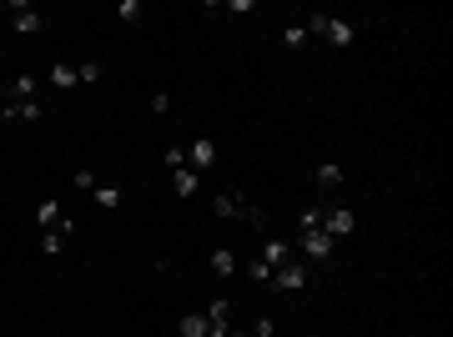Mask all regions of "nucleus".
<instances>
[{
    "instance_id": "obj_1",
    "label": "nucleus",
    "mask_w": 453,
    "mask_h": 337,
    "mask_svg": "<svg viewBox=\"0 0 453 337\" xmlns=\"http://www.w3.org/2000/svg\"><path fill=\"white\" fill-rule=\"evenodd\" d=\"M272 287H277V292H302V287H307V267H302L298 257L282 262V267L272 272Z\"/></svg>"
},
{
    "instance_id": "obj_2",
    "label": "nucleus",
    "mask_w": 453,
    "mask_h": 337,
    "mask_svg": "<svg viewBox=\"0 0 453 337\" xmlns=\"http://www.w3.org/2000/svg\"><path fill=\"white\" fill-rule=\"evenodd\" d=\"M187 166H192L197 177L212 172V166H217V141H212V136H197V141L187 146Z\"/></svg>"
},
{
    "instance_id": "obj_3",
    "label": "nucleus",
    "mask_w": 453,
    "mask_h": 337,
    "mask_svg": "<svg viewBox=\"0 0 453 337\" xmlns=\"http://www.w3.org/2000/svg\"><path fill=\"white\" fill-rule=\"evenodd\" d=\"M298 247H302V257L307 262H327L332 257V237L317 227V232H298Z\"/></svg>"
},
{
    "instance_id": "obj_4",
    "label": "nucleus",
    "mask_w": 453,
    "mask_h": 337,
    "mask_svg": "<svg viewBox=\"0 0 453 337\" xmlns=\"http://www.w3.org/2000/svg\"><path fill=\"white\" fill-rule=\"evenodd\" d=\"M202 317H207V337H226V332H232V302H226V297H217Z\"/></svg>"
},
{
    "instance_id": "obj_5",
    "label": "nucleus",
    "mask_w": 453,
    "mask_h": 337,
    "mask_svg": "<svg viewBox=\"0 0 453 337\" xmlns=\"http://www.w3.org/2000/svg\"><path fill=\"white\" fill-rule=\"evenodd\" d=\"M353 227H358V216H353L348 206H332V211H322V232H327L332 242H337V237H348Z\"/></svg>"
},
{
    "instance_id": "obj_6",
    "label": "nucleus",
    "mask_w": 453,
    "mask_h": 337,
    "mask_svg": "<svg viewBox=\"0 0 453 337\" xmlns=\"http://www.w3.org/2000/svg\"><path fill=\"white\" fill-rule=\"evenodd\" d=\"M262 262H267L272 272H277L282 262H293V242H288V237H272V232H267V237H262Z\"/></svg>"
},
{
    "instance_id": "obj_7",
    "label": "nucleus",
    "mask_w": 453,
    "mask_h": 337,
    "mask_svg": "<svg viewBox=\"0 0 453 337\" xmlns=\"http://www.w3.org/2000/svg\"><path fill=\"white\" fill-rule=\"evenodd\" d=\"M242 206H247V201H242L237 192H217V197H212V211H217L222 221H242Z\"/></svg>"
},
{
    "instance_id": "obj_8",
    "label": "nucleus",
    "mask_w": 453,
    "mask_h": 337,
    "mask_svg": "<svg viewBox=\"0 0 453 337\" xmlns=\"http://www.w3.org/2000/svg\"><path fill=\"white\" fill-rule=\"evenodd\" d=\"M36 91H40V76L21 71V76L11 81V106H26V101H36Z\"/></svg>"
},
{
    "instance_id": "obj_9",
    "label": "nucleus",
    "mask_w": 453,
    "mask_h": 337,
    "mask_svg": "<svg viewBox=\"0 0 453 337\" xmlns=\"http://www.w3.org/2000/svg\"><path fill=\"white\" fill-rule=\"evenodd\" d=\"M322 35H327L332 45H353V40H358V26H353V21H337V16H327Z\"/></svg>"
},
{
    "instance_id": "obj_10",
    "label": "nucleus",
    "mask_w": 453,
    "mask_h": 337,
    "mask_svg": "<svg viewBox=\"0 0 453 337\" xmlns=\"http://www.w3.org/2000/svg\"><path fill=\"white\" fill-rule=\"evenodd\" d=\"M197 187H202V177L192 172V166H182V172H172V192H177V197H197Z\"/></svg>"
},
{
    "instance_id": "obj_11",
    "label": "nucleus",
    "mask_w": 453,
    "mask_h": 337,
    "mask_svg": "<svg viewBox=\"0 0 453 337\" xmlns=\"http://www.w3.org/2000/svg\"><path fill=\"white\" fill-rule=\"evenodd\" d=\"M61 216H66V211H61V201H55V197H45V201L36 206V221H40V227H61Z\"/></svg>"
},
{
    "instance_id": "obj_12",
    "label": "nucleus",
    "mask_w": 453,
    "mask_h": 337,
    "mask_svg": "<svg viewBox=\"0 0 453 337\" xmlns=\"http://www.w3.org/2000/svg\"><path fill=\"white\" fill-rule=\"evenodd\" d=\"M212 272H217V277H232V272H237V252H232V247H217V252H212Z\"/></svg>"
},
{
    "instance_id": "obj_13",
    "label": "nucleus",
    "mask_w": 453,
    "mask_h": 337,
    "mask_svg": "<svg viewBox=\"0 0 453 337\" xmlns=\"http://www.w3.org/2000/svg\"><path fill=\"white\" fill-rule=\"evenodd\" d=\"M40 26H45V16H40V11H31V6H26V11H16V31H21V35H36Z\"/></svg>"
},
{
    "instance_id": "obj_14",
    "label": "nucleus",
    "mask_w": 453,
    "mask_h": 337,
    "mask_svg": "<svg viewBox=\"0 0 453 337\" xmlns=\"http://www.w3.org/2000/svg\"><path fill=\"white\" fill-rule=\"evenodd\" d=\"M50 86H55V91H71V86H76V66L55 61V66H50Z\"/></svg>"
},
{
    "instance_id": "obj_15",
    "label": "nucleus",
    "mask_w": 453,
    "mask_h": 337,
    "mask_svg": "<svg viewBox=\"0 0 453 337\" xmlns=\"http://www.w3.org/2000/svg\"><path fill=\"white\" fill-rule=\"evenodd\" d=\"M91 197H96V206H101V211H116V206H121V187H96Z\"/></svg>"
},
{
    "instance_id": "obj_16",
    "label": "nucleus",
    "mask_w": 453,
    "mask_h": 337,
    "mask_svg": "<svg viewBox=\"0 0 453 337\" xmlns=\"http://www.w3.org/2000/svg\"><path fill=\"white\" fill-rule=\"evenodd\" d=\"M247 282H257V287H272V267H267L262 257H252V262H247Z\"/></svg>"
},
{
    "instance_id": "obj_17",
    "label": "nucleus",
    "mask_w": 453,
    "mask_h": 337,
    "mask_svg": "<svg viewBox=\"0 0 453 337\" xmlns=\"http://www.w3.org/2000/svg\"><path fill=\"white\" fill-rule=\"evenodd\" d=\"M242 221H247L252 232H262V237H267V211H262L257 201H247V206H242Z\"/></svg>"
},
{
    "instance_id": "obj_18",
    "label": "nucleus",
    "mask_w": 453,
    "mask_h": 337,
    "mask_svg": "<svg viewBox=\"0 0 453 337\" xmlns=\"http://www.w3.org/2000/svg\"><path fill=\"white\" fill-rule=\"evenodd\" d=\"M317 187H343V166H337V161H322V166H317Z\"/></svg>"
},
{
    "instance_id": "obj_19",
    "label": "nucleus",
    "mask_w": 453,
    "mask_h": 337,
    "mask_svg": "<svg viewBox=\"0 0 453 337\" xmlns=\"http://www.w3.org/2000/svg\"><path fill=\"white\" fill-rule=\"evenodd\" d=\"M307 40H312V35H307V26H302V21H298V26H288V31H282V45H293V50H302Z\"/></svg>"
},
{
    "instance_id": "obj_20",
    "label": "nucleus",
    "mask_w": 453,
    "mask_h": 337,
    "mask_svg": "<svg viewBox=\"0 0 453 337\" xmlns=\"http://www.w3.org/2000/svg\"><path fill=\"white\" fill-rule=\"evenodd\" d=\"M182 337H207V317L202 312H187L182 317Z\"/></svg>"
},
{
    "instance_id": "obj_21",
    "label": "nucleus",
    "mask_w": 453,
    "mask_h": 337,
    "mask_svg": "<svg viewBox=\"0 0 453 337\" xmlns=\"http://www.w3.org/2000/svg\"><path fill=\"white\" fill-rule=\"evenodd\" d=\"M317 227H322V211L317 206H302L298 211V232H317Z\"/></svg>"
},
{
    "instance_id": "obj_22",
    "label": "nucleus",
    "mask_w": 453,
    "mask_h": 337,
    "mask_svg": "<svg viewBox=\"0 0 453 337\" xmlns=\"http://www.w3.org/2000/svg\"><path fill=\"white\" fill-rule=\"evenodd\" d=\"M161 161H166V172H182V166H187V146H166Z\"/></svg>"
},
{
    "instance_id": "obj_23",
    "label": "nucleus",
    "mask_w": 453,
    "mask_h": 337,
    "mask_svg": "<svg viewBox=\"0 0 453 337\" xmlns=\"http://www.w3.org/2000/svg\"><path fill=\"white\" fill-rule=\"evenodd\" d=\"M76 81H86V86L101 81V61H81V66H76Z\"/></svg>"
},
{
    "instance_id": "obj_24",
    "label": "nucleus",
    "mask_w": 453,
    "mask_h": 337,
    "mask_svg": "<svg viewBox=\"0 0 453 337\" xmlns=\"http://www.w3.org/2000/svg\"><path fill=\"white\" fill-rule=\"evenodd\" d=\"M116 16H121L126 26H136V21H141V0H121V11H116Z\"/></svg>"
},
{
    "instance_id": "obj_25",
    "label": "nucleus",
    "mask_w": 453,
    "mask_h": 337,
    "mask_svg": "<svg viewBox=\"0 0 453 337\" xmlns=\"http://www.w3.org/2000/svg\"><path fill=\"white\" fill-rule=\"evenodd\" d=\"M71 187H76V192H96V187H101V182H96V177H91V172H76V177H71Z\"/></svg>"
},
{
    "instance_id": "obj_26",
    "label": "nucleus",
    "mask_w": 453,
    "mask_h": 337,
    "mask_svg": "<svg viewBox=\"0 0 453 337\" xmlns=\"http://www.w3.org/2000/svg\"><path fill=\"white\" fill-rule=\"evenodd\" d=\"M252 337H277V322H272V317H257V322H252Z\"/></svg>"
},
{
    "instance_id": "obj_27",
    "label": "nucleus",
    "mask_w": 453,
    "mask_h": 337,
    "mask_svg": "<svg viewBox=\"0 0 453 337\" xmlns=\"http://www.w3.org/2000/svg\"><path fill=\"white\" fill-rule=\"evenodd\" d=\"M151 111H156V116H166V111H172V96L156 91V96H151Z\"/></svg>"
},
{
    "instance_id": "obj_28",
    "label": "nucleus",
    "mask_w": 453,
    "mask_h": 337,
    "mask_svg": "<svg viewBox=\"0 0 453 337\" xmlns=\"http://www.w3.org/2000/svg\"><path fill=\"white\" fill-rule=\"evenodd\" d=\"M226 337H252V332H242V327H232V332H226Z\"/></svg>"
}]
</instances>
